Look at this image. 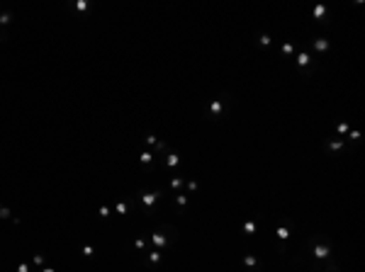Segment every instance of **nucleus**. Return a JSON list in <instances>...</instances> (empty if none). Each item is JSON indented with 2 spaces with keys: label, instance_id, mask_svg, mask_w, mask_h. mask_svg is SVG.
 Returning a JSON list of instances; mask_svg holds the SVG:
<instances>
[{
  "label": "nucleus",
  "instance_id": "obj_19",
  "mask_svg": "<svg viewBox=\"0 0 365 272\" xmlns=\"http://www.w3.org/2000/svg\"><path fill=\"white\" fill-rule=\"evenodd\" d=\"M34 265H44V255L37 253V255H34Z\"/></svg>",
  "mask_w": 365,
  "mask_h": 272
},
{
  "label": "nucleus",
  "instance_id": "obj_26",
  "mask_svg": "<svg viewBox=\"0 0 365 272\" xmlns=\"http://www.w3.org/2000/svg\"><path fill=\"white\" fill-rule=\"evenodd\" d=\"M41 272H54V270H51V267H44V270H41Z\"/></svg>",
  "mask_w": 365,
  "mask_h": 272
},
{
  "label": "nucleus",
  "instance_id": "obj_4",
  "mask_svg": "<svg viewBox=\"0 0 365 272\" xmlns=\"http://www.w3.org/2000/svg\"><path fill=\"white\" fill-rule=\"evenodd\" d=\"M141 199H144V204H146V206H153V204H156V199H158V195H153V192H144V195H141Z\"/></svg>",
  "mask_w": 365,
  "mask_h": 272
},
{
  "label": "nucleus",
  "instance_id": "obj_9",
  "mask_svg": "<svg viewBox=\"0 0 365 272\" xmlns=\"http://www.w3.org/2000/svg\"><path fill=\"white\" fill-rule=\"evenodd\" d=\"M170 187H173V190H178V187H183V180H180V177H173V182H170Z\"/></svg>",
  "mask_w": 365,
  "mask_h": 272
},
{
  "label": "nucleus",
  "instance_id": "obj_13",
  "mask_svg": "<svg viewBox=\"0 0 365 272\" xmlns=\"http://www.w3.org/2000/svg\"><path fill=\"white\" fill-rule=\"evenodd\" d=\"M290 236V229H278V238H287Z\"/></svg>",
  "mask_w": 365,
  "mask_h": 272
},
{
  "label": "nucleus",
  "instance_id": "obj_25",
  "mask_svg": "<svg viewBox=\"0 0 365 272\" xmlns=\"http://www.w3.org/2000/svg\"><path fill=\"white\" fill-rule=\"evenodd\" d=\"M17 272H29V270H27V265H20V267H17Z\"/></svg>",
  "mask_w": 365,
  "mask_h": 272
},
{
  "label": "nucleus",
  "instance_id": "obj_1",
  "mask_svg": "<svg viewBox=\"0 0 365 272\" xmlns=\"http://www.w3.org/2000/svg\"><path fill=\"white\" fill-rule=\"evenodd\" d=\"M151 240L156 248H170V243L175 240V229L173 226H161L158 231L151 233Z\"/></svg>",
  "mask_w": 365,
  "mask_h": 272
},
{
  "label": "nucleus",
  "instance_id": "obj_17",
  "mask_svg": "<svg viewBox=\"0 0 365 272\" xmlns=\"http://www.w3.org/2000/svg\"><path fill=\"white\" fill-rule=\"evenodd\" d=\"M307 63H309V56L302 54V56H299V66H307Z\"/></svg>",
  "mask_w": 365,
  "mask_h": 272
},
{
  "label": "nucleus",
  "instance_id": "obj_10",
  "mask_svg": "<svg viewBox=\"0 0 365 272\" xmlns=\"http://www.w3.org/2000/svg\"><path fill=\"white\" fill-rule=\"evenodd\" d=\"M93 253H95V250H93V245H83V255H85V258H90Z\"/></svg>",
  "mask_w": 365,
  "mask_h": 272
},
{
  "label": "nucleus",
  "instance_id": "obj_21",
  "mask_svg": "<svg viewBox=\"0 0 365 272\" xmlns=\"http://www.w3.org/2000/svg\"><path fill=\"white\" fill-rule=\"evenodd\" d=\"M85 7H88V2H85V0H80V2H76V10H85Z\"/></svg>",
  "mask_w": 365,
  "mask_h": 272
},
{
  "label": "nucleus",
  "instance_id": "obj_16",
  "mask_svg": "<svg viewBox=\"0 0 365 272\" xmlns=\"http://www.w3.org/2000/svg\"><path fill=\"white\" fill-rule=\"evenodd\" d=\"M316 49L324 51V49H326V41H324V39H316Z\"/></svg>",
  "mask_w": 365,
  "mask_h": 272
},
{
  "label": "nucleus",
  "instance_id": "obj_11",
  "mask_svg": "<svg viewBox=\"0 0 365 272\" xmlns=\"http://www.w3.org/2000/svg\"><path fill=\"white\" fill-rule=\"evenodd\" d=\"M149 260H151V263H161V253H156V250H153V253L149 255Z\"/></svg>",
  "mask_w": 365,
  "mask_h": 272
},
{
  "label": "nucleus",
  "instance_id": "obj_20",
  "mask_svg": "<svg viewBox=\"0 0 365 272\" xmlns=\"http://www.w3.org/2000/svg\"><path fill=\"white\" fill-rule=\"evenodd\" d=\"M246 265H248V267H256V258L248 255V258H246Z\"/></svg>",
  "mask_w": 365,
  "mask_h": 272
},
{
  "label": "nucleus",
  "instance_id": "obj_5",
  "mask_svg": "<svg viewBox=\"0 0 365 272\" xmlns=\"http://www.w3.org/2000/svg\"><path fill=\"white\" fill-rule=\"evenodd\" d=\"M180 163V156L178 153H168V165H178Z\"/></svg>",
  "mask_w": 365,
  "mask_h": 272
},
{
  "label": "nucleus",
  "instance_id": "obj_7",
  "mask_svg": "<svg viewBox=\"0 0 365 272\" xmlns=\"http://www.w3.org/2000/svg\"><path fill=\"white\" fill-rule=\"evenodd\" d=\"M0 216H2V219H10L12 214H10V209H7V206H2V204H0Z\"/></svg>",
  "mask_w": 365,
  "mask_h": 272
},
{
  "label": "nucleus",
  "instance_id": "obj_24",
  "mask_svg": "<svg viewBox=\"0 0 365 272\" xmlns=\"http://www.w3.org/2000/svg\"><path fill=\"white\" fill-rule=\"evenodd\" d=\"M261 44H263V46H268V44H270V36H266V34H263V36H261Z\"/></svg>",
  "mask_w": 365,
  "mask_h": 272
},
{
  "label": "nucleus",
  "instance_id": "obj_6",
  "mask_svg": "<svg viewBox=\"0 0 365 272\" xmlns=\"http://www.w3.org/2000/svg\"><path fill=\"white\" fill-rule=\"evenodd\" d=\"M341 146H343L341 141H329V143H326V148H329V151H338Z\"/></svg>",
  "mask_w": 365,
  "mask_h": 272
},
{
  "label": "nucleus",
  "instance_id": "obj_8",
  "mask_svg": "<svg viewBox=\"0 0 365 272\" xmlns=\"http://www.w3.org/2000/svg\"><path fill=\"white\" fill-rule=\"evenodd\" d=\"M175 202L180 204V206H185V204H188V197H185V195H175Z\"/></svg>",
  "mask_w": 365,
  "mask_h": 272
},
{
  "label": "nucleus",
  "instance_id": "obj_23",
  "mask_svg": "<svg viewBox=\"0 0 365 272\" xmlns=\"http://www.w3.org/2000/svg\"><path fill=\"white\" fill-rule=\"evenodd\" d=\"M0 22H2V25H7V22H10V15H7V12H5V15H0Z\"/></svg>",
  "mask_w": 365,
  "mask_h": 272
},
{
  "label": "nucleus",
  "instance_id": "obj_2",
  "mask_svg": "<svg viewBox=\"0 0 365 272\" xmlns=\"http://www.w3.org/2000/svg\"><path fill=\"white\" fill-rule=\"evenodd\" d=\"M312 253H314L316 258H326V255H331V245H329V243H324V245H314Z\"/></svg>",
  "mask_w": 365,
  "mask_h": 272
},
{
  "label": "nucleus",
  "instance_id": "obj_15",
  "mask_svg": "<svg viewBox=\"0 0 365 272\" xmlns=\"http://www.w3.org/2000/svg\"><path fill=\"white\" fill-rule=\"evenodd\" d=\"M243 229H246L248 233H253V231H256V224H253V221H246V226H243Z\"/></svg>",
  "mask_w": 365,
  "mask_h": 272
},
{
  "label": "nucleus",
  "instance_id": "obj_14",
  "mask_svg": "<svg viewBox=\"0 0 365 272\" xmlns=\"http://www.w3.org/2000/svg\"><path fill=\"white\" fill-rule=\"evenodd\" d=\"M151 158H153V156H151L149 151H146V153H141V163H151Z\"/></svg>",
  "mask_w": 365,
  "mask_h": 272
},
{
  "label": "nucleus",
  "instance_id": "obj_22",
  "mask_svg": "<svg viewBox=\"0 0 365 272\" xmlns=\"http://www.w3.org/2000/svg\"><path fill=\"white\" fill-rule=\"evenodd\" d=\"M98 214H100V216H110V209H107V206H100Z\"/></svg>",
  "mask_w": 365,
  "mask_h": 272
},
{
  "label": "nucleus",
  "instance_id": "obj_12",
  "mask_svg": "<svg viewBox=\"0 0 365 272\" xmlns=\"http://www.w3.org/2000/svg\"><path fill=\"white\" fill-rule=\"evenodd\" d=\"M115 209H117V214H127V204H124V202H119Z\"/></svg>",
  "mask_w": 365,
  "mask_h": 272
},
{
  "label": "nucleus",
  "instance_id": "obj_18",
  "mask_svg": "<svg viewBox=\"0 0 365 272\" xmlns=\"http://www.w3.org/2000/svg\"><path fill=\"white\" fill-rule=\"evenodd\" d=\"M144 245H146V243H144V238H136V240H134V248H139V250H141Z\"/></svg>",
  "mask_w": 365,
  "mask_h": 272
},
{
  "label": "nucleus",
  "instance_id": "obj_3",
  "mask_svg": "<svg viewBox=\"0 0 365 272\" xmlns=\"http://www.w3.org/2000/svg\"><path fill=\"white\" fill-rule=\"evenodd\" d=\"M222 100H224V97H217V100L209 104V112H212V117H219V114H222Z\"/></svg>",
  "mask_w": 365,
  "mask_h": 272
}]
</instances>
